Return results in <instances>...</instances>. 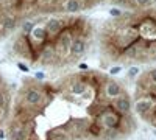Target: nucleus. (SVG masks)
Returning a JSON list of instances; mask_svg holds the SVG:
<instances>
[{
	"mask_svg": "<svg viewBox=\"0 0 156 140\" xmlns=\"http://www.w3.org/2000/svg\"><path fill=\"white\" fill-rule=\"evenodd\" d=\"M105 92H106V95L109 98H117V97L123 95L126 90H125V87L119 81H115L112 78H108L106 83H105Z\"/></svg>",
	"mask_w": 156,
	"mask_h": 140,
	"instance_id": "obj_4",
	"label": "nucleus"
},
{
	"mask_svg": "<svg viewBox=\"0 0 156 140\" xmlns=\"http://www.w3.org/2000/svg\"><path fill=\"white\" fill-rule=\"evenodd\" d=\"M139 72H140V70H139V67H136V66H134V67H131V69L128 70V76H129V78H134V76H137V75H139Z\"/></svg>",
	"mask_w": 156,
	"mask_h": 140,
	"instance_id": "obj_11",
	"label": "nucleus"
},
{
	"mask_svg": "<svg viewBox=\"0 0 156 140\" xmlns=\"http://www.w3.org/2000/svg\"><path fill=\"white\" fill-rule=\"evenodd\" d=\"M151 2H154V3H156V0H151Z\"/></svg>",
	"mask_w": 156,
	"mask_h": 140,
	"instance_id": "obj_16",
	"label": "nucleus"
},
{
	"mask_svg": "<svg viewBox=\"0 0 156 140\" xmlns=\"http://www.w3.org/2000/svg\"><path fill=\"white\" fill-rule=\"evenodd\" d=\"M147 73H148V76L153 80V81H156V67H153V69H150V70H147Z\"/></svg>",
	"mask_w": 156,
	"mask_h": 140,
	"instance_id": "obj_12",
	"label": "nucleus"
},
{
	"mask_svg": "<svg viewBox=\"0 0 156 140\" xmlns=\"http://www.w3.org/2000/svg\"><path fill=\"white\" fill-rule=\"evenodd\" d=\"M108 12H109V16H111V17H114V19H119V17L122 16V12H123V11H122L120 8H111Z\"/></svg>",
	"mask_w": 156,
	"mask_h": 140,
	"instance_id": "obj_9",
	"label": "nucleus"
},
{
	"mask_svg": "<svg viewBox=\"0 0 156 140\" xmlns=\"http://www.w3.org/2000/svg\"><path fill=\"white\" fill-rule=\"evenodd\" d=\"M44 28H45V31H47V34H48L50 42H53L55 37L64 30L62 25H61L59 17H51V19H48V20L45 22V25H44Z\"/></svg>",
	"mask_w": 156,
	"mask_h": 140,
	"instance_id": "obj_3",
	"label": "nucleus"
},
{
	"mask_svg": "<svg viewBox=\"0 0 156 140\" xmlns=\"http://www.w3.org/2000/svg\"><path fill=\"white\" fill-rule=\"evenodd\" d=\"M73 39H75V36L70 33L69 28H66V30H62V31L55 37V41H53L55 50H56V53H58L61 62H62V66H64V64H69L70 47H72Z\"/></svg>",
	"mask_w": 156,
	"mask_h": 140,
	"instance_id": "obj_1",
	"label": "nucleus"
},
{
	"mask_svg": "<svg viewBox=\"0 0 156 140\" xmlns=\"http://www.w3.org/2000/svg\"><path fill=\"white\" fill-rule=\"evenodd\" d=\"M84 8L83 0H66L62 5V9L67 12V14H76L78 11H81Z\"/></svg>",
	"mask_w": 156,
	"mask_h": 140,
	"instance_id": "obj_5",
	"label": "nucleus"
},
{
	"mask_svg": "<svg viewBox=\"0 0 156 140\" xmlns=\"http://www.w3.org/2000/svg\"><path fill=\"white\" fill-rule=\"evenodd\" d=\"M17 67H19L20 70H23V72H27V70H28V67L25 66V64H22V62H19V64H17Z\"/></svg>",
	"mask_w": 156,
	"mask_h": 140,
	"instance_id": "obj_15",
	"label": "nucleus"
},
{
	"mask_svg": "<svg viewBox=\"0 0 156 140\" xmlns=\"http://www.w3.org/2000/svg\"><path fill=\"white\" fill-rule=\"evenodd\" d=\"M87 41L83 39V37H75L73 42H72V47H70V56H69V64L70 62H75L80 59L86 52H87Z\"/></svg>",
	"mask_w": 156,
	"mask_h": 140,
	"instance_id": "obj_2",
	"label": "nucleus"
},
{
	"mask_svg": "<svg viewBox=\"0 0 156 140\" xmlns=\"http://www.w3.org/2000/svg\"><path fill=\"white\" fill-rule=\"evenodd\" d=\"M20 3H22V6H23L22 14H23L25 11L31 9V8H37V0H20Z\"/></svg>",
	"mask_w": 156,
	"mask_h": 140,
	"instance_id": "obj_7",
	"label": "nucleus"
},
{
	"mask_svg": "<svg viewBox=\"0 0 156 140\" xmlns=\"http://www.w3.org/2000/svg\"><path fill=\"white\" fill-rule=\"evenodd\" d=\"M20 28H22V34H30L31 30L34 28V22H31V20H25V22L20 25Z\"/></svg>",
	"mask_w": 156,
	"mask_h": 140,
	"instance_id": "obj_8",
	"label": "nucleus"
},
{
	"mask_svg": "<svg viewBox=\"0 0 156 140\" xmlns=\"http://www.w3.org/2000/svg\"><path fill=\"white\" fill-rule=\"evenodd\" d=\"M120 70H122V67H112V69L109 70V75H115V73H120Z\"/></svg>",
	"mask_w": 156,
	"mask_h": 140,
	"instance_id": "obj_14",
	"label": "nucleus"
},
{
	"mask_svg": "<svg viewBox=\"0 0 156 140\" xmlns=\"http://www.w3.org/2000/svg\"><path fill=\"white\" fill-rule=\"evenodd\" d=\"M134 3L137 5V8H145L151 3V0H134Z\"/></svg>",
	"mask_w": 156,
	"mask_h": 140,
	"instance_id": "obj_10",
	"label": "nucleus"
},
{
	"mask_svg": "<svg viewBox=\"0 0 156 140\" xmlns=\"http://www.w3.org/2000/svg\"><path fill=\"white\" fill-rule=\"evenodd\" d=\"M147 59H148V62H156V39L148 41V47H147Z\"/></svg>",
	"mask_w": 156,
	"mask_h": 140,
	"instance_id": "obj_6",
	"label": "nucleus"
},
{
	"mask_svg": "<svg viewBox=\"0 0 156 140\" xmlns=\"http://www.w3.org/2000/svg\"><path fill=\"white\" fill-rule=\"evenodd\" d=\"M34 78H36V80H37V81H42V80H44V78H45V75H44V73H42V72H37V73H36V75H34Z\"/></svg>",
	"mask_w": 156,
	"mask_h": 140,
	"instance_id": "obj_13",
	"label": "nucleus"
},
{
	"mask_svg": "<svg viewBox=\"0 0 156 140\" xmlns=\"http://www.w3.org/2000/svg\"><path fill=\"white\" fill-rule=\"evenodd\" d=\"M153 11H154V12H156V8H154V9H153Z\"/></svg>",
	"mask_w": 156,
	"mask_h": 140,
	"instance_id": "obj_17",
	"label": "nucleus"
}]
</instances>
